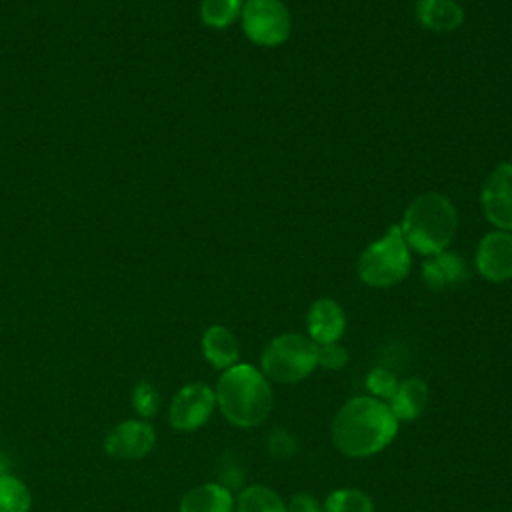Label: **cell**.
Listing matches in <instances>:
<instances>
[{"mask_svg": "<svg viewBox=\"0 0 512 512\" xmlns=\"http://www.w3.org/2000/svg\"><path fill=\"white\" fill-rule=\"evenodd\" d=\"M398 426L400 422L388 402L360 394L338 408L330 424V436L340 454L368 458L382 452L396 438Z\"/></svg>", "mask_w": 512, "mask_h": 512, "instance_id": "6da1fadb", "label": "cell"}, {"mask_svg": "<svg viewBox=\"0 0 512 512\" xmlns=\"http://www.w3.org/2000/svg\"><path fill=\"white\" fill-rule=\"evenodd\" d=\"M410 248L400 226H390L384 236L370 242L358 258V276L372 288H390L400 284L410 272Z\"/></svg>", "mask_w": 512, "mask_h": 512, "instance_id": "277c9868", "label": "cell"}, {"mask_svg": "<svg viewBox=\"0 0 512 512\" xmlns=\"http://www.w3.org/2000/svg\"><path fill=\"white\" fill-rule=\"evenodd\" d=\"M398 226L408 248L428 258L450 246L458 228V214L448 196L426 192L408 204Z\"/></svg>", "mask_w": 512, "mask_h": 512, "instance_id": "3957f363", "label": "cell"}, {"mask_svg": "<svg viewBox=\"0 0 512 512\" xmlns=\"http://www.w3.org/2000/svg\"><path fill=\"white\" fill-rule=\"evenodd\" d=\"M474 264L488 282H506L512 278V232L494 230L482 236L476 246Z\"/></svg>", "mask_w": 512, "mask_h": 512, "instance_id": "9c48e42d", "label": "cell"}, {"mask_svg": "<svg viewBox=\"0 0 512 512\" xmlns=\"http://www.w3.org/2000/svg\"><path fill=\"white\" fill-rule=\"evenodd\" d=\"M480 204L486 220L496 230H512V162L498 164L486 178Z\"/></svg>", "mask_w": 512, "mask_h": 512, "instance_id": "ba28073f", "label": "cell"}, {"mask_svg": "<svg viewBox=\"0 0 512 512\" xmlns=\"http://www.w3.org/2000/svg\"><path fill=\"white\" fill-rule=\"evenodd\" d=\"M132 406L142 418H150L158 412L160 392L150 382H138L132 390Z\"/></svg>", "mask_w": 512, "mask_h": 512, "instance_id": "7402d4cb", "label": "cell"}, {"mask_svg": "<svg viewBox=\"0 0 512 512\" xmlns=\"http://www.w3.org/2000/svg\"><path fill=\"white\" fill-rule=\"evenodd\" d=\"M200 346H202V356L216 370H226L238 364V358H240L238 338L222 324H214L206 328V332L202 334Z\"/></svg>", "mask_w": 512, "mask_h": 512, "instance_id": "5bb4252c", "label": "cell"}, {"mask_svg": "<svg viewBox=\"0 0 512 512\" xmlns=\"http://www.w3.org/2000/svg\"><path fill=\"white\" fill-rule=\"evenodd\" d=\"M428 404V386L422 378H406L398 384L396 394L388 402L392 414L398 422H412L416 420Z\"/></svg>", "mask_w": 512, "mask_h": 512, "instance_id": "2e32d148", "label": "cell"}, {"mask_svg": "<svg viewBox=\"0 0 512 512\" xmlns=\"http://www.w3.org/2000/svg\"><path fill=\"white\" fill-rule=\"evenodd\" d=\"M214 396L222 416L238 428L262 424L274 404L270 380L258 366L244 362L222 370Z\"/></svg>", "mask_w": 512, "mask_h": 512, "instance_id": "7a4b0ae2", "label": "cell"}, {"mask_svg": "<svg viewBox=\"0 0 512 512\" xmlns=\"http://www.w3.org/2000/svg\"><path fill=\"white\" fill-rule=\"evenodd\" d=\"M322 508L324 512H374V502L360 488H336L326 496Z\"/></svg>", "mask_w": 512, "mask_h": 512, "instance_id": "ac0fdd59", "label": "cell"}, {"mask_svg": "<svg viewBox=\"0 0 512 512\" xmlns=\"http://www.w3.org/2000/svg\"><path fill=\"white\" fill-rule=\"evenodd\" d=\"M32 496L26 484L10 474L0 476V512H28Z\"/></svg>", "mask_w": 512, "mask_h": 512, "instance_id": "ffe728a7", "label": "cell"}, {"mask_svg": "<svg viewBox=\"0 0 512 512\" xmlns=\"http://www.w3.org/2000/svg\"><path fill=\"white\" fill-rule=\"evenodd\" d=\"M348 364V350L340 342L316 344V368L340 370Z\"/></svg>", "mask_w": 512, "mask_h": 512, "instance_id": "603a6c76", "label": "cell"}, {"mask_svg": "<svg viewBox=\"0 0 512 512\" xmlns=\"http://www.w3.org/2000/svg\"><path fill=\"white\" fill-rule=\"evenodd\" d=\"M286 512H324V508L312 494L298 492L286 502Z\"/></svg>", "mask_w": 512, "mask_h": 512, "instance_id": "d4e9b609", "label": "cell"}, {"mask_svg": "<svg viewBox=\"0 0 512 512\" xmlns=\"http://www.w3.org/2000/svg\"><path fill=\"white\" fill-rule=\"evenodd\" d=\"M178 512H234L232 490L220 482L198 484L182 496Z\"/></svg>", "mask_w": 512, "mask_h": 512, "instance_id": "4fadbf2b", "label": "cell"}, {"mask_svg": "<svg viewBox=\"0 0 512 512\" xmlns=\"http://www.w3.org/2000/svg\"><path fill=\"white\" fill-rule=\"evenodd\" d=\"M398 384H400V380L396 378V374L386 370V368H380V366L372 368L364 378V386L368 390V396L378 398L382 402L392 400V396L398 390Z\"/></svg>", "mask_w": 512, "mask_h": 512, "instance_id": "44dd1931", "label": "cell"}, {"mask_svg": "<svg viewBox=\"0 0 512 512\" xmlns=\"http://www.w3.org/2000/svg\"><path fill=\"white\" fill-rule=\"evenodd\" d=\"M418 22L434 32H452L462 26L464 10L456 0H418Z\"/></svg>", "mask_w": 512, "mask_h": 512, "instance_id": "9a60e30c", "label": "cell"}, {"mask_svg": "<svg viewBox=\"0 0 512 512\" xmlns=\"http://www.w3.org/2000/svg\"><path fill=\"white\" fill-rule=\"evenodd\" d=\"M466 276H468L466 262L458 254L448 252V250L428 256L426 262L422 264L424 284L436 292L464 282Z\"/></svg>", "mask_w": 512, "mask_h": 512, "instance_id": "7c38bea8", "label": "cell"}, {"mask_svg": "<svg viewBox=\"0 0 512 512\" xmlns=\"http://www.w3.org/2000/svg\"><path fill=\"white\" fill-rule=\"evenodd\" d=\"M258 368L270 382L296 384L316 370V344L300 332L278 334L264 346Z\"/></svg>", "mask_w": 512, "mask_h": 512, "instance_id": "5b68a950", "label": "cell"}, {"mask_svg": "<svg viewBox=\"0 0 512 512\" xmlns=\"http://www.w3.org/2000/svg\"><path fill=\"white\" fill-rule=\"evenodd\" d=\"M216 408L214 390L204 382L182 386L168 408L170 426L178 432H192L204 426Z\"/></svg>", "mask_w": 512, "mask_h": 512, "instance_id": "52a82bcc", "label": "cell"}, {"mask_svg": "<svg viewBox=\"0 0 512 512\" xmlns=\"http://www.w3.org/2000/svg\"><path fill=\"white\" fill-rule=\"evenodd\" d=\"M244 0H202L200 18L208 28H228L240 18Z\"/></svg>", "mask_w": 512, "mask_h": 512, "instance_id": "d6986e66", "label": "cell"}, {"mask_svg": "<svg viewBox=\"0 0 512 512\" xmlns=\"http://www.w3.org/2000/svg\"><path fill=\"white\" fill-rule=\"evenodd\" d=\"M156 442L154 428L144 420H124L116 424L104 440V448L110 456L116 458H142L146 456Z\"/></svg>", "mask_w": 512, "mask_h": 512, "instance_id": "30bf717a", "label": "cell"}, {"mask_svg": "<svg viewBox=\"0 0 512 512\" xmlns=\"http://www.w3.org/2000/svg\"><path fill=\"white\" fill-rule=\"evenodd\" d=\"M4 470H6V464H4V460H2V456H0V476H2V474H6Z\"/></svg>", "mask_w": 512, "mask_h": 512, "instance_id": "484cf974", "label": "cell"}, {"mask_svg": "<svg viewBox=\"0 0 512 512\" xmlns=\"http://www.w3.org/2000/svg\"><path fill=\"white\" fill-rule=\"evenodd\" d=\"M298 450V442L296 438L290 434V430L286 428H274L268 436V454L274 460H286L290 456H294Z\"/></svg>", "mask_w": 512, "mask_h": 512, "instance_id": "cb8c5ba5", "label": "cell"}, {"mask_svg": "<svg viewBox=\"0 0 512 512\" xmlns=\"http://www.w3.org/2000/svg\"><path fill=\"white\" fill-rule=\"evenodd\" d=\"M346 330V316L342 306L332 298H318L306 314V336L314 344L340 342Z\"/></svg>", "mask_w": 512, "mask_h": 512, "instance_id": "8fae6325", "label": "cell"}, {"mask_svg": "<svg viewBox=\"0 0 512 512\" xmlns=\"http://www.w3.org/2000/svg\"><path fill=\"white\" fill-rule=\"evenodd\" d=\"M240 24L250 42L266 48L284 44L292 30L290 12L282 0H244Z\"/></svg>", "mask_w": 512, "mask_h": 512, "instance_id": "8992f818", "label": "cell"}, {"mask_svg": "<svg viewBox=\"0 0 512 512\" xmlns=\"http://www.w3.org/2000/svg\"><path fill=\"white\" fill-rule=\"evenodd\" d=\"M236 512H286V502L264 484H250L234 498Z\"/></svg>", "mask_w": 512, "mask_h": 512, "instance_id": "e0dca14e", "label": "cell"}]
</instances>
